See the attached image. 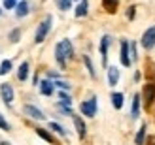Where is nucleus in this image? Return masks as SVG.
Here are the masks:
<instances>
[{
  "instance_id": "f257e3e1",
  "label": "nucleus",
  "mask_w": 155,
  "mask_h": 145,
  "mask_svg": "<svg viewBox=\"0 0 155 145\" xmlns=\"http://www.w3.org/2000/svg\"><path fill=\"white\" fill-rule=\"evenodd\" d=\"M74 57V47H72V42L70 40H61L55 45V60L57 64L63 68H66V60H70Z\"/></svg>"
},
{
  "instance_id": "f03ea898",
  "label": "nucleus",
  "mask_w": 155,
  "mask_h": 145,
  "mask_svg": "<svg viewBox=\"0 0 155 145\" xmlns=\"http://www.w3.org/2000/svg\"><path fill=\"white\" fill-rule=\"evenodd\" d=\"M51 25H53V17L51 15H45V19L38 25L36 28V34H34V43H42L45 38H48L49 30H51Z\"/></svg>"
},
{
  "instance_id": "7ed1b4c3",
  "label": "nucleus",
  "mask_w": 155,
  "mask_h": 145,
  "mask_svg": "<svg viewBox=\"0 0 155 145\" xmlns=\"http://www.w3.org/2000/svg\"><path fill=\"white\" fill-rule=\"evenodd\" d=\"M97 109H98L97 96H91L89 100H85V102L80 104V111L83 113L85 117H95V115H97Z\"/></svg>"
},
{
  "instance_id": "20e7f679",
  "label": "nucleus",
  "mask_w": 155,
  "mask_h": 145,
  "mask_svg": "<svg viewBox=\"0 0 155 145\" xmlns=\"http://www.w3.org/2000/svg\"><path fill=\"white\" fill-rule=\"evenodd\" d=\"M142 98H144V106L146 109L155 102V83H146L142 89Z\"/></svg>"
},
{
  "instance_id": "39448f33",
  "label": "nucleus",
  "mask_w": 155,
  "mask_h": 145,
  "mask_svg": "<svg viewBox=\"0 0 155 145\" xmlns=\"http://www.w3.org/2000/svg\"><path fill=\"white\" fill-rule=\"evenodd\" d=\"M140 43H142L144 49H151V47H155V25L150 27V28H146V32L142 34Z\"/></svg>"
},
{
  "instance_id": "423d86ee",
  "label": "nucleus",
  "mask_w": 155,
  "mask_h": 145,
  "mask_svg": "<svg viewBox=\"0 0 155 145\" xmlns=\"http://www.w3.org/2000/svg\"><path fill=\"white\" fill-rule=\"evenodd\" d=\"M119 58H121V64L125 68H129L130 62H133V58H130V43L127 40H121V55H119Z\"/></svg>"
},
{
  "instance_id": "0eeeda50",
  "label": "nucleus",
  "mask_w": 155,
  "mask_h": 145,
  "mask_svg": "<svg viewBox=\"0 0 155 145\" xmlns=\"http://www.w3.org/2000/svg\"><path fill=\"white\" fill-rule=\"evenodd\" d=\"M0 96H2V102L6 106H10L13 102L15 93H13V87L10 85V83H2V85H0Z\"/></svg>"
},
{
  "instance_id": "6e6552de",
  "label": "nucleus",
  "mask_w": 155,
  "mask_h": 145,
  "mask_svg": "<svg viewBox=\"0 0 155 145\" xmlns=\"http://www.w3.org/2000/svg\"><path fill=\"white\" fill-rule=\"evenodd\" d=\"M23 113L28 115L30 119H36V121H44L45 119V115L42 113V109H38L36 106H32V104H25V106H23Z\"/></svg>"
},
{
  "instance_id": "1a4fd4ad",
  "label": "nucleus",
  "mask_w": 155,
  "mask_h": 145,
  "mask_svg": "<svg viewBox=\"0 0 155 145\" xmlns=\"http://www.w3.org/2000/svg\"><path fill=\"white\" fill-rule=\"evenodd\" d=\"M110 43H112V38L108 34H104L102 38H100V58H102L104 66L108 64V47H110Z\"/></svg>"
},
{
  "instance_id": "9d476101",
  "label": "nucleus",
  "mask_w": 155,
  "mask_h": 145,
  "mask_svg": "<svg viewBox=\"0 0 155 145\" xmlns=\"http://www.w3.org/2000/svg\"><path fill=\"white\" fill-rule=\"evenodd\" d=\"M72 121H74V126H76L78 136H80V138L83 140V138H85V134H87V126H85L83 119H81L80 115H72Z\"/></svg>"
},
{
  "instance_id": "9b49d317",
  "label": "nucleus",
  "mask_w": 155,
  "mask_h": 145,
  "mask_svg": "<svg viewBox=\"0 0 155 145\" xmlns=\"http://www.w3.org/2000/svg\"><path fill=\"white\" fill-rule=\"evenodd\" d=\"M40 93L44 96H51L53 93H55V83L49 81V79H42L40 81Z\"/></svg>"
},
{
  "instance_id": "f8f14e48",
  "label": "nucleus",
  "mask_w": 155,
  "mask_h": 145,
  "mask_svg": "<svg viewBox=\"0 0 155 145\" xmlns=\"http://www.w3.org/2000/svg\"><path fill=\"white\" fill-rule=\"evenodd\" d=\"M119 81V70L115 66H108V83H110V87H115Z\"/></svg>"
},
{
  "instance_id": "ddd939ff",
  "label": "nucleus",
  "mask_w": 155,
  "mask_h": 145,
  "mask_svg": "<svg viewBox=\"0 0 155 145\" xmlns=\"http://www.w3.org/2000/svg\"><path fill=\"white\" fill-rule=\"evenodd\" d=\"M28 11H30V6H28L27 0H21V2L15 6V15H17L19 19L25 17V15H28Z\"/></svg>"
},
{
  "instance_id": "4468645a",
  "label": "nucleus",
  "mask_w": 155,
  "mask_h": 145,
  "mask_svg": "<svg viewBox=\"0 0 155 145\" xmlns=\"http://www.w3.org/2000/svg\"><path fill=\"white\" fill-rule=\"evenodd\" d=\"M28 68H30V66H28L27 60L19 64V70H17V79H19V81H27V79H28Z\"/></svg>"
},
{
  "instance_id": "2eb2a0df",
  "label": "nucleus",
  "mask_w": 155,
  "mask_h": 145,
  "mask_svg": "<svg viewBox=\"0 0 155 145\" xmlns=\"http://www.w3.org/2000/svg\"><path fill=\"white\" fill-rule=\"evenodd\" d=\"M87 11H89V2H87V0H80V4H78L76 11H74L76 17H85Z\"/></svg>"
},
{
  "instance_id": "dca6fc26",
  "label": "nucleus",
  "mask_w": 155,
  "mask_h": 145,
  "mask_svg": "<svg viewBox=\"0 0 155 145\" xmlns=\"http://www.w3.org/2000/svg\"><path fill=\"white\" fill-rule=\"evenodd\" d=\"M130 117L138 119L140 117V94H134L133 98V109H130Z\"/></svg>"
},
{
  "instance_id": "f3484780",
  "label": "nucleus",
  "mask_w": 155,
  "mask_h": 145,
  "mask_svg": "<svg viewBox=\"0 0 155 145\" xmlns=\"http://www.w3.org/2000/svg\"><path fill=\"white\" fill-rule=\"evenodd\" d=\"M117 6H119V0H102V8L108 13H115L117 11Z\"/></svg>"
},
{
  "instance_id": "a211bd4d",
  "label": "nucleus",
  "mask_w": 155,
  "mask_h": 145,
  "mask_svg": "<svg viewBox=\"0 0 155 145\" xmlns=\"http://www.w3.org/2000/svg\"><path fill=\"white\" fill-rule=\"evenodd\" d=\"M83 64H85V68H87L89 75H91L93 79H95V77H97V72H95V66H93V60H91L89 55H83Z\"/></svg>"
},
{
  "instance_id": "6ab92c4d",
  "label": "nucleus",
  "mask_w": 155,
  "mask_h": 145,
  "mask_svg": "<svg viewBox=\"0 0 155 145\" xmlns=\"http://www.w3.org/2000/svg\"><path fill=\"white\" fill-rule=\"evenodd\" d=\"M36 134L40 136L42 140H45L48 143H57V141H55V138H53V134H49L48 130H45V128H36Z\"/></svg>"
},
{
  "instance_id": "aec40b11",
  "label": "nucleus",
  "mask_w": 155,
  "mask_h": 145,
  "mask_svg": "<svg viewBox=\"0 0 155 145\" xmlns=\"http://www.w3.org/2000/svg\"><path fill=\"white\" fill-rule=\"evenodd\" d=\"M146 130H148V125H142L140 126V130H138V134H136V138H134V143L136 145H144V140H146Z\"/></svg>"
},
{
  "instance_id": "412c9836",
  "label": "nucleus",
  "mask_w": 155,
  "mask_h": 145,
  "mask_svg": "<svg viewBox=\"0 0 155 145\" xmlns=\"http://www.w3.org/2000/svg\"><path fill=\"white\" fill-rule=\"evenodd\" d=\"M112 106L115 109H121L123 108V94L121 93H112Z\"/></svg>"
},
{
  "instance_id": "4be33fe9",
  "label": "nucleus",
  "mask_w": 155,
  "mask_h": 145,
  "mask_svg": "<svg viewBox=\"0 0 155 145\" xmlns=\"http://www.w3.org/2000/svg\"><path fill=\"white\" fill-rule=\"evenodd\" d=\"M12 68H13V64H12V60H10V58L2 60V62H0V75L10 74V72H12Z\"/></svg>"
},
{
  "instance_id": "5701e85b",
  "label": "nucleus",
  "mask_w": 155,
  "mask_h": 145,
  "mask_svg": "<svg viewBox=\"0 0 155 145\" xmlns=\"http://www.w3.org/2000/svg\"><path fill=\"white\" fill-rule=\"evenodd\" d=\"M55 4L61 11H68L72 8V0H55Z\"/></svg>"
},
{
  "instance_id": "b1692460",
  "label": "nucleus",
  "mask_w": 155,
  "mask_h": 145,
  "mask_svg": "<svg viewBox=\"0 0 155 145\" xmlns=\"http://www.w3.org/2000/svg\"><path fill=\"white\" fill-rule=\"evenodd\" d=\"M49 130H53V132H57L59 136H66V130H64V128L61 126L59 123H55V121H51V123H49Z\"/></svg>"
},
{
  "instance_id": "393cba45",
  "label": "nucleus",
  "mask_w": 155,
  "mask_h": 145,
  "mask_svg": "<svg viewBox=\"0 0 155 145\" xmlns=\"http://www.w3.org/2000/svg\"><path fill=\"white\" fill-rule=\"evenodd\" d=\"M19 38H21V28H13L12 32H10V42L12 43H17Z\"/></svg>"
},
{
  "instance_id": "a878e982",
  "label": "nucleus",
  "mask_w": 155,
  "mask_h": 145,
  "mask_svg": "<svg viewBox=\"0 0 155 145\" xmlns=\"http://www.w3.org/2000/svg\"><path fill=\"white\" fill-rule=\"evenodd\" d=\"M55 83V87H59L61 90H70V83H66V81H61V79H55L53 81Z\"/></svg>"
},
{
  "instance_id": "bb28decb",
  "label": "nucleus",
  "mask_w": 155,
  "mask_h": 145,
  "mask_svg": "<svg viewBox=\"0 0 155 145\" xmlns=\"http://www.w3.org/2000/svg\"><path fill=\"white\" fill-rule=\"evenodd\" d=\"M0 130H4V132H10V123L4 119V115L0 113Z\"/></svg>"
},
{
  "instance_id": "cd10ccee",
  "label": "nucleus",
  "mask_w": 155,
  "mask_h": 145,
  "mask_svg": "<svg viewBox=\"0 0 155 145\" xmlns=\"http://www.w3.org/2000/svg\"><path fill=\"white\" fill-rule=\"evenodd\" d=\"M17 4H19V0H4V8H6V10H15Z\"/></svg>"
},
{
  "instance_id": "c85d7f7f",
  "label": "nucleus",
  "mask_w": 155,
  "mask_h": 145,
  "mask_svg": "<svg viewBox=\"0 0 155 145\" xmlns=\"http://www.w3.org/2000/svg\"><path fill=\"white\" fill-rule=\"evenodd\" d=\"M130 58L136 60L138 58V53H136V43L134 42H130Z\"/></svg>"
},
{
  "instance_id": "c756f323",
  "label": "nucleus",
  "mask_w": 155,
  "mask_h": 145,
  "mask_svg": "<svg viewBox=\"0 0 155 145\" xmlns=\"http://www.w3.org/2000/svg\"><path fill=\"white\" fill-rule=\"evenodd\" d=\"M134 13H136V8L130 6L129 10H127V19H134Z\"/></svg>"
},
{
  "instance_id": "7c9ffc66",
  "label": "nucleus",
  "mask_w": 155,
  "mask_h": 145,
  "mask_svg": "<svg viewBox=\"0 0 155 145\" xmlns=\"http://www.w3.org/2000/svg\"><path fill=\"white\" fill-rule=\"evenodd\" d=\"M48 75H49V77H53V79H57V77H59V74H57V72H48Z\"/></svg>"
},
{
  "instance_id": "2f4dec72",
  "label": "nucleus",
  "mask_w": 155,
  "mask_h": 145,
  "mask_svg": "<svg viewBox=\"0 0 155 145\" xmlns=\"http://www.w3.org/2000/svg\"><path fill=\"white\" fill-rule=\"evenodd\" d=\"M0 145H10V143H8V141H2V143H0Z\"/></svg>"
},
{
  "instance_id": "473e14b6",
  "label": "nucleus",
  "mask_w": 155,
  "mask_h": 145,
  "mask_svg": "<svg viewBox=\"0 0 155 145\" xmlns=\"http://www.w3.org/2000/svg\"><path fill=\"white\" fill-rule=\"evenodd\" d=\"M0 13H2V10H0Z\"/></svg>"
}]
</instances>
